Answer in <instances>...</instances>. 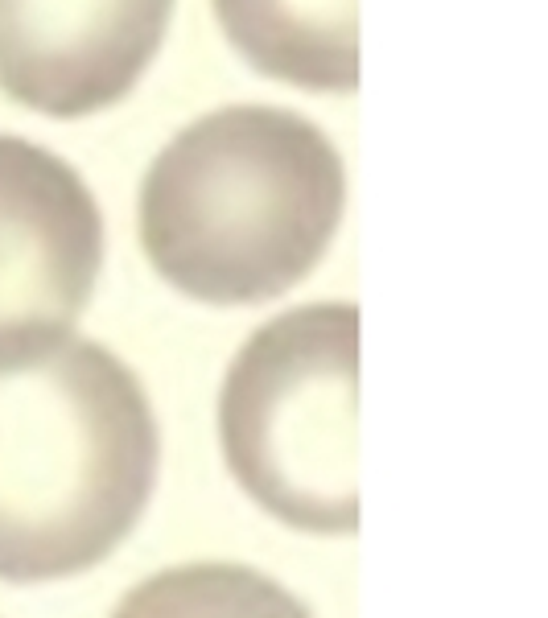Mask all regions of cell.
Returning a JSON list of instances; mask_svg holds the SVG:
<instances>
[{"label": "cell", "mask_w": 548, "mask_h": 618, "mask_svg": "<svg viewBox=\"0 0 548 618\" xmlns=\"http://www.w3.org/2000/svg\"><path fill=\"white\" fill-rule=\"evenodd\" d=\"M347 174L297 112L231 103L186 124L145 174L141 244L161 281L211 305L281 297L342 223Z\"/></svg>", "instance_id": "cell-1"}, {"label": "cell", "mask_w": 548, "mask_h": 618, "mask_svg": "<svg viewBox=\"0 0 548 618\" xmlns=\"http://www.w3.org/2000/svg\"><path fill=\"white\" fill-rule=\"evenodd\" d=\"M157 478L141 380L99 342L0 355V581L38 586L104 561Z\"/></svg>", "instance_id": "cell-2"}, {"label": "cell", "mask_w": 548, "mask_h": 618, "mask_svg": "<svg viewBox=\"0 0 548 618\" xmlns=\"http://www.w3.org/2000/svg\"><path fill=\"white\" fill-rule=\"evenodd\" d=\"M355 404L359 309L342 301L289 309L239 347L223 380L227 470L289 528L355 532Z\"/></svg>", "instance_id": "cell-3"}, {"label": "cell", "mask_w": 548, "mask_h": 618, "mask_svg": "<svg viewBox=\"0 0 548 618\" xmlns=\"http://www.w3.org/2000/svg\"><path fill=\"white\" fill-rule=\"evenodd\" d=\"M104 264V215L62 157L0 136V355L71 334Z\"/></svg>", "instance_id": "cell-4"}, {"label": "cell", "mask_w": 548, "mask_h": 618, "mask_svg": "<svg viewBox=\"0 0 548 618\" xmlns=\"http://www.w3.org/2000/svg\"><path fill=\"white\" fill-rule=\"evenodd\" d=\"M174 0H0V91L75 120L112 108L153 62Z\"/></svg>", "instance_id": "cell-5"}, {"label": "cell", "mask_w": 548, "mask_h": 618, "mask_svg": "<svg viewBox=\"0 0 548 618\" xmlns=\"http://www.w3.org/2000/svg\"><path fill=\"white\" fill-rule=\"evenodd\" d=\"M260 75L305 91L359 87V0H211Z\"/></svg>", "instance_id": "cell-6"}, {"label": "cell", "mask_w": 548, "mask_h": 618, "mask_svg": "<svg viewBox=\"0 0 548 618\" xmlns=\"http://www.w3.org/2000/svg\"><path fill=\"white\" fill-rule=\"evenodd\" d=\"M112 618H314L285 586L248 565L202 561L141 581Z\"/></svg>", "instance_id": "cell-7"}]
</instances>
